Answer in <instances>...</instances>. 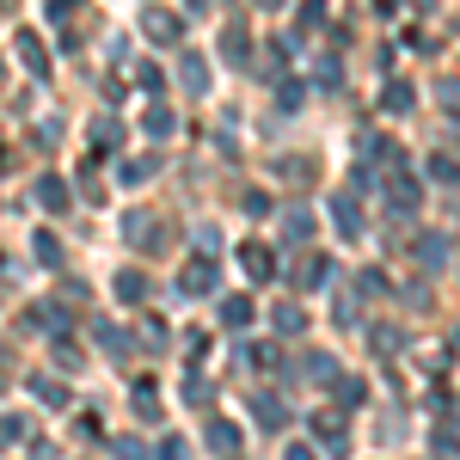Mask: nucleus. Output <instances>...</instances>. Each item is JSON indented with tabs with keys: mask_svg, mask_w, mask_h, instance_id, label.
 <instances>
[{
	"mask_svg": "<svg viewBox=\"0 0 460 460\" xmlns=\"http://www.w3.org/2000/svg\"><path fill=\"white\" fill-rule=\"evenodd\" d=\"M31 460H56V448H49V442H37V448H31Z\"/></svg>",
	"mask_w": 460,
	"mask_h": 460,
	"instance_id": "obj_46",
	"label": "nucleus"
},
{
	"mask_svg": "<svg viewBox=\"0 0 460 460\" xmlns=\"http://www.w3.org/2000/svg\"><path fill=\"white\" fill-rule=\"evenodd\" d=\"M19 62H25L37 80L49 74V49H43V37H37V31H19Z\"/></svg>",
	"mask_w": 460,
	"mask_h": 460,
	"instance_id": "obj_11",
	"label": "nucleus"
},
{
	"mask_svg": "<svg viewBox=\"0 0 460 460\" xmlns=\"http://www.w3.org/2000/svg\"><path fill=\"white\" fill-rule=\"evenodd\" d=\"M418 203H424V184H418V178H405V172H393L387 178V215L411 221V215H418Z\"/></svg>",
	"mask_w": 460,
	"mask_h": 460,
	"instance_id": "obj_3",
	"label": "nucleus"
},
{
	"mask_svg": "<svg viewBox=\"0 0 460 460\" xmlns=\"http://www.w3.org/2000/svg\"><path fill=\"white\" fill-rule=\"evenodd\" d=\"M381 288H387L381 270H362V277H356V301H368V295H381Z\"/></svg>",
	"mask_w": 460,
	"mask_h": 460,
	"instance_id": "obj_36",
	"label": "nucleus"
},
{
	"mask_svg": "<svg viewBox=\"0 0 460 460\" xmlns=\"http://www.w3.org/2000/svg\"><path fill=\"white\" fill-rule=\"evenodd\" d=\"M332 221H338V240H362V227H368V221H362V197L344 190V197L332 203Z\"/></svg>",
	"mask_w": 460,
	"mask_h": 460,
	"instance_id": "obj_6",
	"label": "nucleus"
},
{
	"mask_svg": "<svg viewBox=\"0 0 460 460\" xmlns=\"http://www.w3.org/2000/svg\"><path fill=\"white\" fill-rule=\"evenodd\" d=\"M301 368H307V381H319V387H332V381H338V356H325V350H307Z\"/></svg>",
	"mask_w": 460,
	"mask_h": 460,
	"instance_id": "obj_15",
	"label": "nucleus"
},
{
	"mask_svg": "<svg viewBox=\"0 0 460 460\" xmlns=\"http://www.w3.org/2000/svg\"><path fill=\"white\" fill-rule=\"evenodd\" d=\"M270 319H277V332H283V338H295V332H307V314H301V307H288V301H283V307H277Z\"/></svg>",
	"mask_w": 460,
	"mask_h": 460,
	"instance_id": "obj_25",
	"label": "nucleus"
},
{
	"mask_svg": "<svg viewBox=\"0 0 460 460\" xmlns=\"http://www.w3.org/2000/svg\"><path fill=\"white\" fill-rule=\"evenodd\" d=\"M283 460H314V448H307V442H288V448H283Z\"/></svg>",
	"mask_w": 460,
	"mask_h": 460,
	"instance_id": "obj_45",
	"label": "nucleus"
},
{
	"mask_svg": "<svg viewBox=\"0 0 460 460\" xmlns=\"http://www.w3.org/2000/svg\"><path fill=\"white\" fill-rule=\"evenodd\" d=\"M123 240H129V246H142V252H160V246H166V234H160V215L136 209L129 221H123Z\"/></svg>",
	"mask_w": 460,
	"mask_h": 460,
	"instance_id": "obj_4",
	"label": "nucleus"
},
{
	"mask_svg": "<svg viewBox=\"0 0 460 460\" xmlns=\"http://www.w3.org/2000/svg\"><path fill=\"white\" fill-rule=\"evenodd\" d=\"M429 448H436V455H442V460L455 455V418H442V424L429 429Z\"/></svg>",
	"mask_w": 460,
	"mask_h": 460,
	"instance_id": "obj_28",
	"label": "nucleus"
},
{
	"mask_svg": "<svg viewBox=\"0 0 460 460\" xmlns=\"http://www.w3.org/2000/svg\"><path fill=\"white\" fill-rule=\"evenodd\" d=\"M209 448H215V455H227V460H234V455H240V424L215 418V424H209Z\"/></svg>",
	"mask_w": 460,
	"mask_h": 460,
	"instance_id": "obj_14",
	"label": "nucleus"
},
{
	"mask_svg": "<svg viewBox=\"0 0 460 460\" xmlns=\"http://www.w3.org/2000/svg\"><path fill=\"white\" fill-rule=\"evenodd\" d=\"M314 436H319V448H325V455H350V429H344V418H338V411H319L314 418Z\"/></svg>",
	"mask_w": 460,
	"mask_h": 460,
	"instance_id": "obj_5",
	"label": "nucleus"
},
{
	"mask_svg": "<svg viewBox=\"0 0 460 460\" xmlns=\"http://www.w3.org/2000/svg\"><path fill=\"white\" fill-rule=\"evenodd\" d=\"M142 136H154V142H160V136H172V111H166V105H147Z\"/></svg>",
	"mask_w": 460,
	"mask_h": 460,
	"instance_id": "obj_22",
	"label": "nucleus"
},
{
	"mask_svg": "<svg viewBox=\"0 0 460 460\" xmlns=\"http://www.w3.org/2000/svg\"><path fill=\"white\" fill-rule=\"evenodd\" d=\"M111 288H117V301H129V307H142L147 295H154V283H147V270H136V264H123V270L111 277Z\"/></svg>",
	"mask_w": 460,
	"mask_h": 460,
	"instance_id": "obj_7",
	"label": "nucleus"
},
{
	"mask_svg": "<svg viewBox=\"0 0 460 460\" xmlns=\"http://www.w3.org/2000/svg\"><path fill=\"white\" fill-rule=\"evenodd\" d=\"M154 172H160V160H123V166H117L123 184H142V178H154Z\"/></svg>",
	"mask_w": 460,
	"mask_h": 460,
	"instance_id": "obj_27",
	"label": "nucleus"
},
{
	"mask_svg": "<svg viewBox=\"0 0 460 460\" xmlns=\"http://www.w3.org/2000/svg\"><path fill=\"white\" fill-rule=\"evenodd\" d=\"M283 234H288V246H301V240L314 234V215H307V209H301V203H295V209L283 215Z\"/></svg>",
	"mask_w": 460,
	"mask_h": 460,
	"instance_id": "obj_20",
	"label": "nucleus"
},
{
	"mask_svg": "<svg viewBox=\"0 0 460 460\" xmlns=\"http://www.w3.org/2000/svg\"><path fill=\"white\" fill-rule=\"evenodd\" d=\"M332 387H338V399H344V405H362V381H350V375H338Z\"/></svg>",
	"mask_w": 460,
	"mask_h": 460,
	"instance_id": "obj_38",
	"label": "nucleus"
},
{
	"mask_svg": "<svg viewBox=\"0 0 460 460\" xmlns=\"http://www.w3.org/2000/svg\"><path fill=\"white\" fill-rule=\"evenodd\" d=\"M252 314H258V307H252L246 295H227V301H221V325H252Z\"/></svg>",
	"mask_w": 460,
	"mask_h": 460,
	"instance_id": "obj_21",
	"label": "nucleus"
},
{
	"mask_svg": "<svg viewBox=\"0 0 460 460\" xmlns=\"http://www.w3.org/2000/svg\"><path fill=\"white\" fill-rule=\"evenodd\" d=\"M117 142H123L117 117H99V123H93V147H117Z\"/></svg>",
	"mask_w": 460,
	"mask_h": 460,
	"instance_id": "obj_32",
	"label": "nucleus"
},
{
	"mask_svg": "<svg viewBox=\"0 0 460 460\" xmlns=\"http://www.w3.org/2000/svg\"><path fill=\"white\" fill-rule=\"evenodd\" d=\"M258 6H283V0H258Z\"/></svg>",
	"mask_w": 460,
	"mask_h": 460,
	"instance_id": "obj_48",
	"label": "nucleus"
},
{
	"mask_svg": "<svg viewBox=\"0 0 460 460\" xmlns=\"http://www.w3.org/2000/svg\"><path fill=\"white\" fill-rule=\"evenodd\" d=\"M178 295H184V301L215 295V258H184V270H178Z\"/></svg>",
	"mask_w": 460,
	"mask_h": 460,
	"instance_id": "obj_2",
	"label": "nucleus"
},
{
	"mask_svg": "<svg viewBox=\"0 0 460 460\" xmlns=\"http://www.w3.org/2000/svg\"><path fill=\"white\" fill-rule=\"evenodd\" d=\"M448 252H455L448 234H424V240H418V264H424V270H448Z\"/></svg>",
	"mask_w": 460,
	"mask_h": 460,
	"instance_id": "obj_9",
	"label": "nucleus"
},
{
	"mask_svg": "<svg viewBox=\"0 0 460 460\" xmlns=\"http://www.w3.org/2000/svg\"><path fill=\"white\" fill-rule=\"evenodd\" d=\"M31 252L43 258V264H62V240H56V234H37V240H31Z\"/></svg>",
	"mask_w": 460,
	"mask_h": 460,
	"instance_id": "obj_34",
	"label": "nucleus"
},
{
	"mask_svg": "<svg viewBox=\"0 0 460 460\" xmlns=\"http://www.w3.org/2000/svg\"><path fill=\"white\" fill-rule=\"evenodd\" d=\"M252 418H258L264 429H283V424H288L283 399H270V393H252Z\"/></svg>",
	"mask_w": 460,
	"mask_h": 460,
	"instance_id": "obj_12",
	"label": "nucleus"
},
{
	"mask_svg": "<svg viewBox=\"0 0 460 460\" xmlns=\"http://www.w3.org/2000/svg\"><path fill=\"white\" fill-rule=\"evenodd\" d=\"M178 80H184L190 93H209V62H203V56H184V62H178Z\"/></svg>",
	"mask_w": 460,
	"mask_h": 460,
	"instance_id": "obj_19",
	"label": "nucleus"
},
{
	"mask_svg": "<svg viewBox=\"0 0 460 460\" xmlns=\"http://www.w3.org/2000/svg\"><path fill=\"white\" fill-rule=\"evenodd\" d=\"M252 362H258V368H277L283 356H277V344H258V350H252Z\"/></svg>",
	"mask_w": 460,
	"mask_h": 460,
	"instance_id": "obj_43",
	"label": "nucleus"
},
{
	"mask_svg": "<svg viewBox=\"0 0 460 460\" xmlns=\"http://www.w3.org/2000/svg\"><path fill=\"white\" fill-rule=\"evenodd\" d=\"M37 203L49 215H62L68 209V184H62V178H37Z\"/></svg>",
	"mask_w": 460,
	"mask_h": 460,
	"instance_id": "obj_17",
	"label": "nucleus"
},
{
	"mask_svg": "<svg viewBox=\"0 0 460 460\" xmlns=\"http://www.w3.org/2000/svg\"><path fill=\"white\" fill-rule=\"evenodd\" d=\"M240 270H246L252 283H270V277H277V258H270V246L246 240V246H240Z\"/></svg>",
	"mask_w": 460,
	"mask_h": 460,
	"instance_id": "obj_8",
	"label": "nucleus"
},
{
	"mask_svg": "<svg viewBox=\"0 0 460 460\" xmlns=\"http://www.w3.org/2000/svg\"><path fill=\"white\" fill-rule=\"evenodd\" d=\"M184 6H190V13H203V6H209V0H184Z\"/></svg>",
	"mask_w": 460,
	"mask_h": 460,
	"instance_id": "obj_47",
	"label": "nucleus"
},
{
	"mask_svg": "<svg viewBox=\"0 0 460 460\" xmlns=\"http://www.w3.org/2000/svg\"><path fill=\"white\" fill-rule=\"evenodd\" d=\"M117 455H123V460H147V448H142V442H117Z\"/></svg>",
	"mask_w": 460,
	"mask_h": 460,
	"instance_id": "obj_44",
	"label": "nucleus"
},
{
	"mask_svg": "<svg viewBox=\"0 0 460 460\" xmlns=\"http://www.w3.org/2000/svg\"><path fill=\"white\" fill-rule=\"evenodd\" d=\"M221 56H227L234 68H240V62H246V56H252V37H246V25H240V19H234L227 31H221Z\"/></svg>",
	"mask_w": 460,
	"mask_h": 460,
	"instance_id": "obj_13",
	"label": "nucleus"
},
{
	"mask_svg": "<svg viewBox=\"0 0 460 460\" xmlns=\"http://www.w3.org/2000/svg\"><path fill=\"white\" fill-rule=\"evenodd\" d=\"M93 338H99V344H105L111 356H123V332H117L111 319H93Z\"/></svg>",
	"mask_w": 460,
	"mask_h": 460,
	"instance_id": "obj_31",
	"label": "nucleus"
},
{
	"mask_svg": "<svg viewBox=\"0 0 460 460\" xmlns=\"http://www.w3.org/2000/svg\"><path fill=\"white\" fill-rule=\"evenodd\" d=\"M429 178L442 184V190H455V154L442 147V154H429Z\"/></svg>",
	"mask_w": 460,
	"mask_h": 460,
	"instance_id": "obj_24",
	"label": "nucleus"
},
{
	"mask_svg": "<svg viewBox=\"0 0 460 460\" xmlns=\"http://www.w3.org/2000/svg\"><path fill=\"white\" fill-rule=\"evenodd\" d=\"M411 105H418V93H411L405 80H387V93H381V111H393V117H405Z\"/></svg>",
	"mask_w": 460,
	"mask_h": 460,
	"instance_id": "obj_18",
	"label": "nucleus"
},
{
	"mask_svg": "<svg viewBox=\"0 0 460 460\" xmlns=\"http://www.w3.org/2000/svg\"><path fill=\"white\" fill-rule=\"evenodd\" d=\"M368 344H375V350L387 356V350H399V332H387V325H375V338H368Z\"/></svg>",
	"mask_w": 460,
	"mask_h": 460,
	"instance_id": "obj_39",
	"label": "nucleus"
},
{
	"mask_svg": "<svg viewBox=\"0 0 460 460\" xmlns=\"http://www.w3.org/2000/svg\"><path fill=\"white\" fill-rule=\"evenodd\" d=\"M31 399H37V405H49V411H62V405H68V387H62V381H49V375H37Z\"/></svg>",
	"mask_w": 460,
	"mask_h": 460,
	"instance_id": "obj_16",
	"label": "nucleus"
},
{
	"mask_svg": "<svg viewBox=\"0 0 460 460\" xmlns=\"http://www.w3.org/2000/svg\"><path fill=\"white\" fill-rule=\"evenodd\" d=\"M74 6H80V0H49V6H43V13H49V19H56V25H62V19H74Z\"/></svg>",
	"mask_w": 460,
	"mask_h": 460,
	"instance_id": "obj_42",
	"label": "nucleus"
},
{
	"mask_svg": "<svg viewBox=\"0 0 460 460\" xmlns=\"http://www.w3.org/2000/svg\"><path fill=\"white\" fill-rule=\"evenodd\" d=\"M325 277H332V258L325 252H307L301 270H295V288H325Z\"/></svg>",
	"mask_w": 460,
	"mask_h": 460,
	"instance_id": "obj_10",
	"label": "nucleus"
},
{
	"mask_svg": "<svg viewBox=\"0 0 460 460\" xmlns=\"http://www.w3.org/2000/svg\"><path fill=\"white\" fill-rule=\"evenodd\" d=\"M136 86H142L147 99H154V93H160V86H166V80H160V68H154V62H142V68H136Z\"/></svg>",
	"mask_w": 460,
	"mask_h": 460,
	"instance_id": "obj_37",
	"label": "nucleus"
},
{
	"mask_svg": "<svg viewBox=\"0 0 460 460\" xmlns=\"http://www.w3.org/2000/svg\"><path fill=\"white\" fill-rule=\"evenodd\" d=\"M277 105H283V111H295V105H301V80H283V93H277Z\"/></svg>",
	"mask_w": 460,
	"mask_h": 460,
	"instance_id": "obj_40",
	"label": "nucleus"
},
{
	"mask_svg": "<svg viewBox=\"0 0 460 460\" xmlns=\"http://www.w3.org/2000/svg\"><path fill=\"white\" fill-rule=\"evenodd\" d=\"M129 399H136V411H142V418H160V399H154V381H136V393H129Z\"/></svg>",
	"mask_w": 460,
	"mask_h": 460,
	"instance_id": "obj_33",
	"label": "nucleus"
},
{
	"mask_svg": "<svg viewBox=\"0 0 460 460\" xmlns=\"http://www.w3.org/2000/svg\"><path fill=\"white\" fill-rule=\"evenodd\" d=\"M0 74H6V62H0Z\"/></svg>",
	"mask_w": 460,
	"mask_h": 460,
	"instance_id": "obj_49",
	"label": "nucleus"
},
{
	"mask_svg": "<svg viewBox=\"0 0 460 460\" xmlns=\"http://www.w3.org/2000/svg\"><path fill=\"white\" fill-rule=\"evenodd\" d=\"M332 319H338V325H356V319H362V301H356V295H338Z\"/></svg>",
	"mask_w": 460,
	"mask_h": 460,
	"instance_id": "obj_35",
	"label": "nucleus"
},
{
	"mask_svg": "<svg viewBox=\"0 0 460 460\" xmlns=\"http://www.w3.org/2000/svg\"><path fill=\"white\" fill-rule=\"evenodd\" d=\"M190 455V448H184V436H166V442H160V460H184Z\"/></svg>",
	"mask_w": 460,
	"mask_h": 460,
	"instance_id": "obj_41",
	"label": "nucleus"
},
{
	"mask_svg": "<svg viewBox=\"0 0 460 460\" xmlns=\"http://www.w3.org/2000/svg\"><path fill=\"white\" fill-rule=\"evenodd\" d=\"M166 332H172L166 319H154V314L142 319V344H147V350H166Z\"/></svg>",
	"mask_w": 460,
	"mask_h": 460,
	"instance_id": "obj_30",
	"label": "nucleus"
},
{
	"mask_svg": "<svg viewBox=\"0 0 460 460\" xmlns=\"http://www.w3.org/2000/svg\"><path fill=\"white\" fill-rule=\"evenodd\" d=\"M319 25H325V0H307V6H301V19H295V31H301V37H314Z\"/></svg>",
	"mask_w": 460,
	"mask_h": 460,
	"instance_id": "obj_26",
	"label": "nucleus"
},
{
	"mask_svg": "<svg viewBox=\"0 0 460 460\" xmlns=\"http://www.w3.org/2000/svg\"><path fill=\"white\" fill-rule=\"evenodd\" d=\"M19 442H25V418H13V411H6V418H0V455H6V448H19Z\"/></svg>",
	"mask_w": 460,
	"mask_h": 460,
	"instance_id": "obj_29",
	"label": "nucleus"
},
{
	"mask_svg": "<svg viewBox=\"0 0 460 460\" xmlns=\"http://www.w3.org/2000/svg\"><path fill=\"white\" fill-rule=\"evenodd\" d=\"M142 31H147V43L172 49V43H184V19L166 13V6H142Z\"/></svg>",
	"mask_w": 460,
	"mask_h": 460,
	"instance_id": "obj_1",
	"label": "nucleus"
},
{
	"mask_svg": "<svg viewBox=\"0 0 460 460\" xmlns=\"http://www.w3.org/2000/svg\"><path fill=\"white\" fill-rule=\"evenodd\" d=\"M209 399H215L209 375H184V405H197V411H203V405H209Z\"/></svg>",
	"mask_w": 460,
	"mask_h": 460,
	"instance_id": "obj_23",
	"label": "nucleus"
}]
</instances>
